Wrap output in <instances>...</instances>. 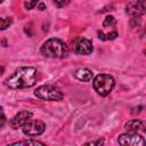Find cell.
Returning a JSON list of instances; mask_svg holds the SVG:
<instances>
[{
  "label": "cell",
  "instance_id": "1",
  "mask_svg": "<svg viewBox=\"0 0 146 146\" xmlns=\"http://www.w3.org/2000/svg\"><path fill=\"white\" fill-rule=\"evenodd\" d=\"M36 70L34 67H19L5 80V86L10 89H24L35 84Z\"/></svg>",
  "mask_w": 146,
  "mask_h": 146
},
{
  "label": "cell",
  "instance_id": "2",
  "mask_svg": "<svg viewBox=\"0 0 146 146\" xmlns=\"http://www.w3.org/2000/svg\"><path fill=\"white\" fill-rule=\"evenodd\" d=\"M40 51L48 58H64L68 55V46L60 39L51 38L42 43Z\"/></svg>",
  "mask_w": 146,
  "mask_h": 146
},
{
  "label": "cell",
  "instance_id": "3",
  "mask_svg": "<svg viewBox=\"0 0 146 146\" xmlns=\"http://www.w3.org/2000/svg\"><path fill=\"white\" fill-rule=\"evenodd\" d=\"M92 86H94V89L95 91L105 97L107 95H110V92L113 90L114 86H115V80L112 75L110 74H104V73H100L98 74L95 79H94V82H92Z\"/></svg>",
  "mask_w": 146,
  "mask_h": 146
},
{
  "label": "cell",
  "instance_id": "4",
  "mask_svg": "<svg viewBox=\"0 0 146 146\" xmlns=\"http://www.w3.org/2000/svg\"><path fill=\"white\" fill-rule=\"evenodd\" d=\"M34 95L42 100H60L64 97L63 91L52 84H43L35 89Z\"/></svg>",
  "mask_w": 146,
  "mask_h": 146
},
{
  "label": "cell",
  "instance_id": "5",
  "mask_svg": "<svg viewBox=\"0 0 146 146\" xmlns=\"http://www.w3.org/2000/svg\"><path fill=\"white\" fill-rule=\"evenodd\" d=\"M70 47L73 52L79 54V55H89L94 50L92 42L89 39L83 38V36H76L73 40H71Z\"/></svg>",
  "mask_w": 146,
  "mask_h": 146
},
{
  "label": "cell",
  "instance_id": "6",
  "mask_svg": "<svg viewBox=\"0 0 146 146\" xmlns=\"http://www.w3.org/2000/svg\"><path fill=\"white\" fill-rule=\"evenodd\" d=\"M23 132L26 136L30 137H35V136H40L41 133H43L44 129H46V124L40 121V120H32L30 119L23 127Z\"/></svg>",
  "mask_w": 146,
  "mask_h": 146
},
{
  "label": "cell",
  "instance_id": "7",
  "mask_svg": "<svg viewBox=\"0 0 146 146\" xmlns=\"http://www.w3.org/2000/svg\"><path fill=\"white\" fill-rule=\"evenodd\" d=\"M119 144L128 146H143L145 140L140 135H138V132H127L119 137Z\"/></svg>",
  "mask_w": 146,
  "mask_h": 146
},
{
  "label": "cell",
  "instance_id": "8",
  "mask_svg": "<svg viewBox=\"0 0 146 146\" xmlns=\"http://www.w3.org/2000/svg\"><path fill=\"white\" fill-rule=\"evenodd\" d=\"M125 11L131 17H139L143 16L146 11L145 0H132L125 7Z\"/></svg>",
  "mask_w": 146,
  "mask_h": 146
},
{
  "label": "cell",
  "instance_id": "9",
  "mask_svg": "<svg viewBox=\"0 0 146 146\" xmlns=\"http://www.w3.org/2000/svg\"><path fill=\"white\" fill-rule=\"evenodd\" d=\"M31 117H32V112H30V111H21L10 120L9 124H10V127L13 129H18V128H22Z\"/></svg>",
  "mask_w": 146,
  "mask_h": 146
},
{
  "label": "cell",
  "instance_id": "10",
  "mask_svg": "<svg viewBox=\"0 0 146 146\" xmlns=\"http://www.w3.org/2000/svg\"><path fill=\"white\" fill-rule=\"evenodd\" d=\"M74 75L78 80L83 81V82H88L94 78V73L91 70L87 68V67H80L74 72Z\"/></svg>",
  "mask_w": 146,
  "mask_h": 146
},
{
  "label": "cell",
  "instance_id": "11",
  "mask_svg": "<svg viewBox=\"0 0 146 146\" xmlns=\"http://www.w3.org/2000/svg\"><path fill=\"white\" fill-rule=\"evenodd\" d=\"M124 128L128 132H138L144 131V124L139 120H130L124 124Z\"/></svg>",
  "mask_w": 146,
  "mask_h": 146
},
{
  "label": "cell",
  "instance_id": "12",
  "mask_svg": "<svg viewBox=\"0 0 146 146\" xmlns=\"http://www.w3.org/2000/svg\"><path fill=\"white\" fill-rule=\"evenodd\" d=\"M116 36H117V32H116V31H113V32L107 33V34H104L102 31L98 32V38H99L100 40H104V41H107V40H114Z\"/></svg>",
  "mask_w": 146,
  "mask_h": 146
},
{
  "label": "cell",
  "instance_id": "13",
  "mask_svg": "<svg viewBox=\"0 0 146 146\" xmlns=\"http://www.w3.org/2000/svg\"><path fill=\"white\" fill-rule=\"evenodd\" d=\"M13 145H44L42 141H38V140H23V141H16L13 143Z\"/></svg>",
  "mask_w": 146,
  "mask_h": 146
},
{
  "label": "cell",
  "instance_id": "14",
  "mask_svg": "<svg viewBox=\"0 0 146 146\" xmlns=\"http://www.w3.org/2000/svg\"><path fill=\"white\" fill-rule=\"evenodd\" d=\"M11 24V19L10 18H1L0 17V31L6 30L7 27H9Z\"/></svg>",
  "mask_w": 146,
  "mask_h": 146
},
{
  "label": "cell",
  "instance_id": "15",
  "mask_svg": "<svg viewBox=\"0 0 146 146\" xmlns=\"http://www.w3.org/2000/svg\"><path fill=\"white\" fill-rule=\"evenodd\" d=\"M114 24H115V18H114L113 16H111V15L106 16L105 19H104V22H103V26H104V27L112 26V25H114Z\"/></svg>",
  "mask_w": 146,
  "mask_h": 146
},
{
  "label": "cell",
  "instance_id": "16",
  "mask_svg": "<svg viewBox=\"0 0 146 146\" xmlns=\"http://www.w3.org/2000/svg\"><path fill=\"white\" fill-rule=\"evenodd\" d=\"M40 2V0H29L27 2H25V8L27 9V10H31V9H33L38 3Z\"/></svg>",
  "mask_w": 146,
  "mask_h": 146
},
{
  "label": "cell",
  "instance_id": "17",
  "mask_svg": "<svg viewBox=\"0 0 146 146\" xmlns=\"http://www.w3.org/2000/svg\"><path fill=\"white\" fill-rule=\"evenodd\" d=\"M6 121H7L6 114H5V112H3V108L0 106V128H2V127L6 124Z\"/></svg>",
  "mask_w": 146,
  "mask_h": 146
},
{
  "label": "cell",
  "instance_id": "18",
  "mask_svg": "<svg viewBox=\"0 0 146 146\" xmlns=\"http://www.w3.org/2000/svg\"><path fill=\"white\" fill-rule=\"evenodd\" d=\"M70 1H71V0H54L55 5H56L57 7H59V8H62V7H65V6H67V5L70 3Z\"/></svg>",
  "mask_w": 146,
  "mask_h": 146
},
{
  "label": "cell",
  "instance_id": "19",
  "mask_svg": "<svg viewBox=\"0 0 146 146\" xmlns=\"http://www.w3.org/2000/svg\"><path fill=\"white\" fill-rule=\"evenodd\" d=\"M104 144V139H96V140H91V141H88L86 143V145H103Z\"/></svg>",
  "mask_w": 146,
  "mask_h": 146
},
{
  "label": "cell",
  "instance_id": "20",
  "mask_svg": "<svg viewBox=\"0 0 146 146\" xmlns=\"http://www.w3.org/2000/svg\"><path fill=\"white\" fill-rule=\"evenodd\" d=\"M38 8H39L40 10H44L46 6H44V3H39V5H38Z\"/></svg>",
  "mask_w": 146,
  "mask_h": 146
},
{
  "label": "cell",
  "instance_id": "21",
  "mask_svg": "<svg viewBox=\"0 0 146 146\" xmlns=\"http://www.w3.org/2000/svg\"><path fill=\"white\" fill-rule=\"evenodd\" d=\"M2 72H3V67H0V74H2Z\"/></svg>",
  "mask_w": 146,
  "mask_h": 146
},
{
  "label": "cell",
  "instance_id": "22",
  "mask_svg": "<svg viewBox=\"0 0 146 146\" xmlns=\"http://www.w3.org/2000/svg\"><path fill=\"white\" fill-rule=\"evenodd\" d=\"M3 1H5V0H0V3H2V2H3Z\"/></svg>",
  "mask_w": 146,
  "mask_h": 146
}]
</instances>
